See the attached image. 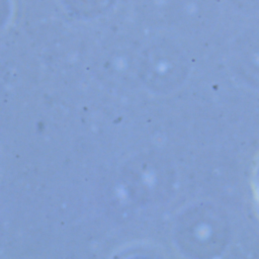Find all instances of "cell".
<instances>
[{
	"label": "cell",
	"mask_w": 259,
	"mask_h": 259,
	"mask_svg": "<svg viewBox=\"0 0 259 259\" xmlns=\"http://www.w3.org/2000/svg\"><path fill=\"white\" fill-rule=\"evenodd\" d=\"M185 74L186 67L182 57L170 47L155 48L142 63L143 81L155 92L175 90L183 82Z\"/></svg>",
	"instance_id": "1"
},
{
	"label": "cell",
	"mask_w": 259,
	"mask_h": 259,
	"mask_svg": "<svg viewBox=\"0 0 259 259\" xmlns=\"http://www.w3.org/2000/svg\"><path fill=\"white\" fill-rule=\"evenodd\" d=\"M123 181L130 197L136 202H154L170 185L168 169L159 162L141 161L125 170Z\"/></svg>",
	"instance_id": "2"
}]
</instances>
